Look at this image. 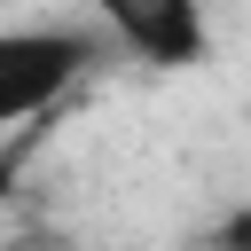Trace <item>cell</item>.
Returning a JSON list of instances; mask_svg holds the SVG:
<instances>
[{"label":"cell","mask_w":251,"mask_h":251,"mask_svg":"<svg viewBox=\"0 0 251 251\" xmlns=\"http://www.w3.org/2000/svg\"><path fill=\"white\" fill-rule=\"evenodd\" d=\"M102 55H110V39L86 24H8L0 31V133L55 110Z\"/></svg>","instance_id":"1"},{"label":"cell","mask_w":251,"mask_h":251,"mask_svg":"<svg viewBox=\"0 0 251 251\" xmlns=\"http://www.w3.org/2000/svg\"><path fill=\"white\" fill-rule=\"evenodd\" d=\"M102 39L126 47L133 63L149 71H196L212 55V24H204V0H86Z\"/></svg>","instance_id":"2"},{"label":"cell","mask_w":251,"mask_h":251,"mask_svg":"<svg viewBox=\"0 0 251 251\" xmlns=\"http://www.w3.org/2000/svg\"><path fill=\"white\" fill-rule=\"evenodd\" d=\"M204 251H251V204H243L227 227H212V243H204Z\"/></svg>","instance_id":"3"},{"label":"cell","mask_w":251,"mask_h":251,"mask_svg":"<svg viewBox=\"0 0 251 251\" xmlns=\"http://www.w3.org/2000/svg\"><path fill=\"white\" fill-rule=\"evenodd\" d=\"M8 180H16V149H0V196H8Z\"/></svg>","instance_id":"4"}]
</instances>
